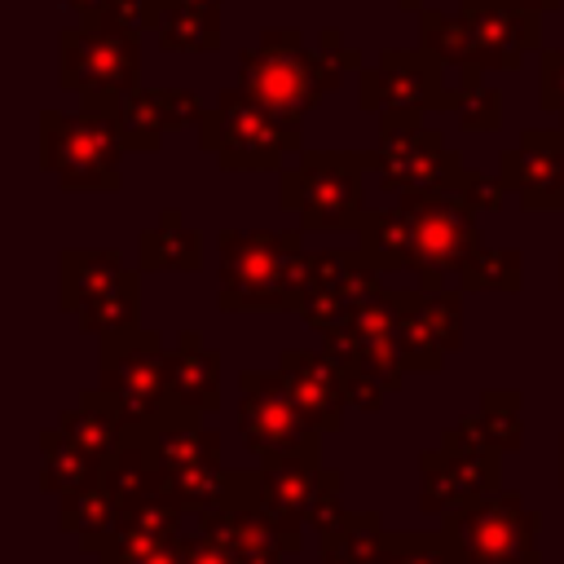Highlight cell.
Returning <instances> with one entry per match:
<instances>
[{"instance_id":"1","label":"cell","mask_w":564,"mask_h":564,"mask_svg":"<svg viewBox=\"0 0 564 564\" xmlns=\"http://www.w3.org/2000/svg\"><path fill=\"white\" fill-rule=\"evenodd\" d=\"M220 313H300L313 251L304 229H220Z\"/></svg>"},{"instance_id":"2","label":"cell","mask_w":564,"mask_h":564,"mask_svg":"<svg viewBox=\"0 0 564 564\" xmlns=\"http://www.w3.org/2000/svg\"><path fill=\"white\" fill-rule=\"evenodd\" d=\"M344 70L330 53L322 48H304V35L291 26H269L260 31L256 48L238 53V84L282 123L300 128L304 115L330 97L344 84Z\"/></svg>"},{"instance_id":"3","label":"cell","mask_w":564,"mask_h":564,"mask_svg":"<svg viewBox=\"0 0 564 564\" xmlns=\"http://www.w3.org/2000/svg\"><path fill=\"white\" fill-rule=\"evenodd\" d=\"M128 154L115 110H40V167L57 176L62 189H106L115 194L119 159Z\"/></svg>"},{"instance_id":"4","label":"cell","mask_w":564,"mask_h":564,"mask_svg":"<svg viewBox=\"0 0 564 564\" xmlns=\"http://www.w3.org/2000/svg\"><path fill=\"white\" fill-rule=\"evenodd\" d=\"M198 145L225 172H282V159L304 154L300 128L273 119L242 84L225 88L198 123Z\"/></svg>"},{"instance_id":"5","label":"cell","mask_w":564,"mask_h":564,"mask_svg":"<svg viewBox=\"0 0 564 564\" xmlns=\"http://www.w3.org/2000/svg\"><path fill=\"white\" fill-rule=\"evenodd\" d=\"M502 489V449L489 445L476 414L441 432V441L419 454V507L449 516L485 502Z\"/></svg>"},{"instance_id":"6","label":"cell","mask_w":564,"mask_h":564,"mask_svg":"<svg viewBox=\"0 0 564 564\" xmlns=\"http://www.w3.org/2000/svg\"><path fill=\"white\" fill-rule=\"evenodd\" d=\"M57 66V84L79 93V106L119 110V101L141 88V40L137 31L110 26L101 18H79V26L62 31Z\"/></svg>"},{"instance_id":"7","label":"cell","mask_w":564,"mask_h":564,"mask_svg":"<svg viewBox=\"0 0 564 564\" xmlns=\"http://www.w3.org/2000/svg\"><path fill=\"white\" fill-rule=\"evenodd\" d=\"M370 172V150H313L300 167L282 172L278 203L300 216L304 234L361 229V176Z\"/></svg>"},{"instance_id":"8","label":"cell","mask_w":564,"mask_h":564,"mask_svg":"<svg viewBox=\"0 0 564 564\" xmlns=\"http://www.w3.org/2000/svg\"><path fill=\"white\" fill-rule=\"evenodd\" d=\"M172 348L150 326H128L115 335H101V388L119 397L128 427H159L176 419L172 410Z\"/></svg>"},{"instance_id":"9","label":"cell","mask_w":564,"mask_h":564,"mask_svg":"<svg viewBox=\"0 0 564 564\" xmlns=\"http://www.w3.org/2000/svg\"><path fill=\"white\" fill-rule=\"evenodd\" d=\"M397 207L410 225V273L423 278V291H441V282L458 273L467 256L480 247L471 207L454 189L397 194Z\"/></svg>"},{"instance_id":"10","label":"cell","mask_w":564,"mask_h":564,"mask_svg":"<svg viewBox=\"0 0 564 564\" xmlns=\"http://www.w3.org/2000/svg\"><path fill=\"white\" fill-rule=\"evenodd\" d=\"M441 529L458 546L463 564H542V516L516 489H498L485 502L441 516Z\"/></svg>"},{"instance_id":"11","label":"cell","mask_w":564,"mask_h":564,"mask_svg":"<svg viewBox=\"0 0 564 564\" xmlns=\"http://www.w3.org/2000/svg\"><path fill=\"white\" fill-rule=\"evenodd\" d=\"M238 432L260 463L322 454V427L304 414L282 370H242L238 375Z\"/></svg>"},{"instance_id":"12","label":"cell","mask_w":564,"mask_h":564,"mask_svg":"<svg viewBox=\"0 0 564 564\" xmlns=\"http://www.w3.org/2000/svg\"><path fill=\"white\" fill-rule=\"evenodd\" d=\"M370 172L379 176L383 194H423L454 189L467 167L436 128L419 123V115H383L379 145L370 150Z\"/></svg>"},{"instance_id":"13","label":"cell","mask_w":564,"mask_h":564,"mask_svg":"<svg viewBox=\"0 0 564 564\" xmlns=\"http://www.w3.org/2000/svg\"><path fill=\"white\" fill-rule=\"evenodd\" d=\"M357 101L370 115L454 110V93L445 88V62H436L427 48H383L375 66L361 70Z\"/></svg>"},{"instance_id":"14","label":"cell","mask_w":564,"mask_h":564,"mask_svg":"<svg viewBox=\"0 0 564 564\" xmlns=\"http://www.w3.org/2000/svg\"><path fill=\"white\" fill-rule=\"evenodd\" d=\"M154 458L167 476V489L185 502V511H203L225 494L229 467L220 463V432L203 419H167L154 427Z\"/></svg>"},{"instance_id":"15","label":"cell","mask_w":564,"mask_h":564,"mask_svg":"<svg viewBox=\"0 0 564 564\" xmlns=\"http://www.w3.org/2000/svg\"><path fill=\"white\" fill-rule=\"evenodd\" d=\"M498 181L524 212L564 207V123L520 132V141L498 159Z\"/></svg>"},{"instance_id":"16","label":"cell","mask_w":564,"mask_h":564,"mask_svg":"<svg viewBox=\"0 0 564 564\" xmlns=\"http://www.w3.org/2000/svg\"><path fill=\"white\" fill-rule=\"evenodd\" d=\"M458 13L476 35V66L485 75L516 70L533 48H542V13L520 0H458Z\"/></svg>"},{"instance_id":"17","label":"cell","mask_w":564,"mask_h":564,"mask_svg":"<svg viewBox=\"0 0 564 564\" xmlns=\"http://www.w3.org/2000/svg\"><path fill=\"white\" fill-rule=\"evenodd\" d=\"M322 476V454H295V458H273L260 463V480H256V498L260 511L269 516V524L282 538V551H300L304 546V529H308V502Z\"/></svg>"},{"instance_id":"18","label":"cell","mask_w":564,"mask_h":564,"mask_svg":"<svg viewBox=\"0 0 564 564\" xmlns=\"http://www.w3.org/2000/svg\"><path fill=\"white\" fill-rule=\"evenodd\" d=\"M119 128H123V145L128 150H145V154H159L163 137L167 132H181V128H198L207 106L194 88H137L119 101Z\"/></svg>"},{"instance_id":"19","label":"cell","mask_w":564,"mask_h":564,"mask_svg":"<svg viewBox=\"0 0 564 564\" xmlns=\"http://www.w3.org/2000/svg\"><path fill=\"white\" fill-rule=\"evenodd\" d=\"M181 516H185V502L172 489L128 502L119 516V529L106 542V551L97 555V564H141L145 555H154L159 546L181 538Z\"/></svg>"},{"instance_id":"20","label":"cell","mask_w":564,"mask_h":564,"mask_svg":"<svg viewBox=\"0 0 564 564\" xmlns=\"http://www.w3.org/2000/svg\"><path fill=\"white\" fill-rule=\"evenodd\" d=\"M172 410L185 419H207L220 410V352L203 339V330H181L172 348Z\"/></svg>"},{"instance_id":"21","label":"cell","mask_w":564,"mask_h":564,"mask_svg":"<svg viewBox=\"0 0 564 564\" xmlns=\"http://www.w3.org/2000/svg\"><path fill=\"white\" fill-rule=\"evenodd\" d=\"M278 370L286 379V388L295 392V401L304 405V414L322 427V432H339L344 410H348V392L339 370L326 361V352H304V348H286L278 357Z\"/></svg>"},{"instance_id":"22","label":"cell","mask_w":564,"mask_h":564,"mask_svg":"<svg viewBox=\"0 0 564 564\" xmlns=\"http://www.w3.org/2000/svg\"><path fill=\"white\" fill-rule=\"evenodd\" d=\"M57 427H62L79 449H88V454L106 467V463L115 458V449L123 445V436H128V414H123V405H119L115 392L88 388V392H79V401L57 419Z\"/></svg>"},{"instance_id":"23","label":"cell","mask_w":564,"mask_h":564,"mask_svg":"<svg viewBox=\"0 0 564 564\" xmlns=\"http://www.w3.org/2000/svg\"><path fill=\"white\" fill-rule=\"evenodd\" d=\"M132 269L119 251H62L57 256V304L75 317L101 295H110Z\"/></svg>"},{"instance_id":"24","label":"cell","mask_w":564,"mask_h":564,"mask_svg":"<svg viewBox=\"0 0 564 564\" xmlns=\"http://www.w3.org/2000/svg\"><path fill=\"white\" fill-rule=\"evenodd\" d=\"M137 264L145 273H198L203 269V234L185 225L176 207H163L159 225L137 238Z\"/></svg>"},{"instance_id":"25","label":"cell","mask_w":564,"mask_h":564,"mask_svg":"<svg viewBox=\"0 0 564 564\" xmlns=\"http://www.w3.org/2000/svg\"><path fill=\"white\" fill-rule=\"evenodd\" d=\"M101 471L106 467L88 449H79L57 423L40 432V489L53 494L57 502L70 498V494H84L88 485H97Z\"/></svg>"},{"instance_id":"26","label":"cell","mask_w":564,"mask_h":564,"mask_svg":"<svg viewBox=\"0 0 564 564\" xmlns=\"http://www.w3.org/2000/svg\"><path fill=\"white\" fill-rule=\"evenodd\" d=\"M119 516H123L119 494H115L106 480H97V485H88L84 494L62 498L57 524H62L66 533H75L79 551L101 555V551H106V542H110V538H115V529H119Z\"/></svg>"},{"instance_id":"27","label":"cell","mask_w":564,"mask_h":564,"mask_svg":"<svg viewBox=\"0 0 564 564\" xmlns=\"http://www.w3.org/2000/svg\"><path fill=\"white\" fill-rule=\"evenodd\" d=\"M397 357L405 375H436L445 366V348L423 317V291H397Z\"/></svg>"},{"instance_id":"28","label":"cell","mask_w":564,"mask_h":564,"mask_svg":"<svg viewBox=\"0 0 564 564\" xmlns=\"http://www.w3.org/2000/svg\"><path fill=\"white\" fill-rule=\"evenodd\" d=\"M419 48H427L436 62H445V70H480L476 66V35L467 26L463 13H445V9H419Z\"/></svg>"},{"instance_id":"29","label":"cell","mask_w":564,"mask_h":564,"mask_svg":"<svg viewBox=\"0 0 564 564\" xmlns=\"http://www.w3.org/2000/svg\"><path fill=\"white\" fill-rule=\"evenodd\" d=\"M383 533L379 511H348L326 538H317V564H375Z\"/></svg>"},{"instance_id":"30","label":"cell","mask_w":564,"mask_h":564,"mask_svg":"<svg viewBox=\"0 0 564 564\" xmlns=\"http://www.w3.org/2000/svg\"><path fill=\"white\" fill-rule=\"evenodd\" d=\"M524 286V256L516 247H476L458 269V291H507Z\"/></svg>"},{"instance_id":"31","label":"cell","mask_w":564,"mask_h":564,"mask_svg":"<svg viewBox=\"0 0 564 564\" xmlns=\"http://www.w3.org/2000/svg\"><path fill=\"white\" fill-rule=\"evenodd\" d=\"M154 35H159L163 53H216L220 48V13H194V9L163 4Z\"/></svg>"},{"instance_id":"32","label":"cell","mask_w":564,"mask_h":564,"mask_svg":"<svg viewBox=\"0 0 564 564\" xmlns=\"http://www.w3.org/2000/svg\"><path fill=\"white\" fill-rule=\"evenodd\" d=\"M361 247L388 269V273H410V225L401 207L366 212L361 216Z\"/></svg>"},{"instance_id":"33","label":"cell","mask_w":564,"mask_h":564,"mask_svg":"<svg viewBox=\"0 0 564 564\" xmlns=\"http://www.w3.org/2000/svg\"><path fill=\"white\" fill-rule=\"evenodd\" d=\"M476 419H480V427H485V436H489L494 449H502V454L520 449V441H524V397L520 392H511V388H485Z\"/></svg>"},{"instance_id":"34","label":"cell","mask_w":564,"mask_h":564,"mask_svg":"<svg viewBox=\"0 0 564 564\" xmlns=\"http://www.w3.org/2000/svg\"><path fill=\"white\" fill-rule=\"evenodd\" d=\"M137 304H141V278L137 273H128L110 295H101L97 304H88L84 313H75V322H79V330L84 335H115V330H128V326H137Z\"/></svg>"},{"instance_id":"35","label":"cell","mask_w":564,"mask_h":564,"mask_svg":"<svg viewBox=\"0 0 564 564\" xmlns=\"http://www.w3.org/2000/svg\"><path fill=\"white\" fill-rule=\"evenodd\" d=\"M454 110L467 132H498L502 128V93L485 79V70H467L454 88Z\"/></svg>"},{"instance_id":"36","label":"cell","mask_w":564,"mask_h":564,"mask_svg":"<svg viewBox=\"0 0 564 564\" xmlns=\"http://www.w3.org/2000/svg\"><path fill=\"white\" fill-rule=\"evenodd\" d=\"M375 564H463L458 546L449 542L445 529L432 533H383L379 560Z\"/></svg>"},{"instance_id":"37","label":"cell","mask_w":564,"mask_h":564,"mask_svg":"<svg viewBox=\"0 0 564 564\" xmlns=\"http://www.w3.org/2000/svg\"><path fill=\"white\" fill-rule=\"evenodd\" d=\"M423 317H427L432 335L441 339L445 357L463 348V291H445V286L441 291H423Z\"/></svg>"},{"instance_id":"38","label":"cell","mask_w":564,"mask_h":564,"mask_svg":"<svg viewBox=\"0 0 564 564\" xmlns=\"http://www.w3.org/2000/svg\"><path fill=\"white\" fill-rule=\"evenodd\" d=\"M339 489H344V476L330 471V467H322L317 489H313V502H308V529H313L317 538H326V533L348 516L344 502H339Z\"/></svg>"},{"instance_id":"39","label":"cell","mask_w":564,"mask_h":564,"mask_svg":"<svg viewBox=\"0 0 564 564\" xmlns=\"http://www.w3.org/2000/svg\"><path fill=\"white\" fill-rule=\"evenodd\" d=\"M159 13H163V0H106L101 22L141 35V31H154L159 26Z\"/></svg>"},{"instance_id":"40","label":"cell","mask_w":564,"mask_h":564,"mask_svg":"<svg viewBox=\"0 0 564 564\" xmlns=\"http://www.w3.org/2000/svg\"><path fill=\"white\" fill-rule=\"evenodd\" d=\"M454 194H458V198L471 207V216H476V212H498L507 185H502L498 176H489V172H463L458 185H454Z\"/></svg>"},{"instance_id":"41","label":"cell","mask_w":564,"mask_h":564,"mask_svg":"<svg viewBox=\"0 0 564 564\" xmlns=\"http://www.w3.org/2000/svg\"><path fill=\"white\" fill-rule=\"evenodd\" d=\"M538 106L564 115V48H542L538 66Z\"/></svg>"},{"instance_id":"42","label":"cell","mask_w":564,"mask_h":564,"mask_svg":"<svg viewBox=\"0 0 564 564\" xmlns=\"http://www.w3.org/2000/svg\"><path fill=\"white\" fill-rule=\"evenodd\" d=\"M194 564H278V560H260V555H247V551H234L207 533H194Z\"/></svg>"},{"instance_id":"43","label":"cell","mask_w":564,"mask_h":564,"mask_svg":"<svg viewBox=\"0 0 564 564\" xmlns=\"http://www.w3.org/2000/svg\"><path fill=\"white\" fill-rule=\"evenodd\" d=\"M317 48H322V53H330V57H335L339 66H348V70H357V66H361V53H357V48H348V44H344V31H335V26H326V31L317 35Z\"/></svg>"},{"instance_id":"44","label":"cell","mask_w":564,"mask_h":564,"mask_svg":"<svg viewBox=\"0 0 564 564\" xmlns=\"http://www.w3.org/2000/svg\"><path fill=\"white\" fill-rule=\"evenodd\" d=\"M141 564H194V538H172L167 546H159L154 555H145Z\"/></svg>"},{"instance_id":"45","label":"cell","mask_w":564,"mask_h":564,"mask_svg":"<svg viewBox=\"0 0 564 564\" xmlns=\"http://www.w3.org/2000/svg\"><path fill=\"white\" fill-rule=\"evenodd\" d=\"M167 9H194V13H220L225 0H163Z\"/></svg>"},{"instance_id":"46","label":"cell","mask_w":564,"mask_h":564,"mask_svg":"<svg viewBox=\"0 0 564 564\" xmlns=\"http://www.w3.org/2000/svg\"><path fill=\"white\" fill-rule=\"evenodd\" d=\"M62 4H70L79 18H101V9H106V0H62Z\"/></svg>"},{"instance_id":"47","label":"cell","mask_w":564,"mask_h":564,"mask_svg":"<svg viewBox=\"0 0 564 564\" xmlns=\"http://www.w3.org/2000/svg\"><path fill=\"white\" fill-rule=\"evenodd\" d=\"M524 9H533V13H551V9H560V0H520Z\"/></svg>"},{"instance_id":"48","label":"cell","mask_w":564,"mask_h":564,"mask_svg":"<svg viewBox=\"0 0 564 564\" xmlns=\"http://www.w3.org/2000/svg\"><path fill=\"white\" fill-rule=\"evenodd\" d=\"M397 4H401V9H410V13H419V9H423V0H397Z\"/></svg>"},{"instance_id":"49","label":"cell","mask_w":564,"mask_h":564,"mask_svg":"<svg viewBox=\"0 0 564 564\" xmlns=\"http://www.w3.org/2000/svg\"><path fill=\"white\" fill-rule=\"evenodd\" d=\"M560 489H564V432H560Z\"/></svg>"},{"instance_id":"50","label":"cell","mask_w":564,"mask_h":564,"mask_svg":"<svg viewBox=\"0 0 564 564\" xmlns=\"http://www.w3.org/2000/svg\"><path fill=\"white\" fill-rule=\"evenodd\" d=\"M560 291H564V256H560Z\"/></svg>"}]
</instances>
